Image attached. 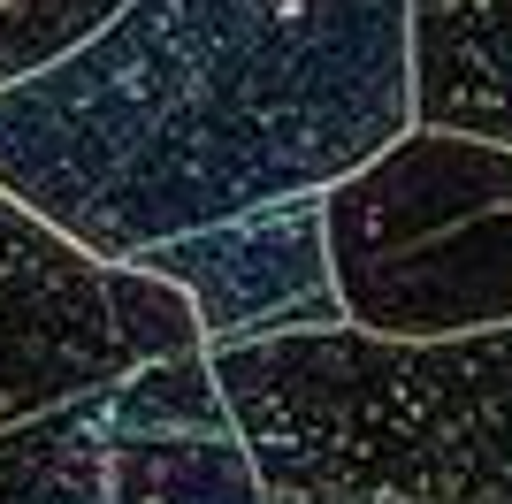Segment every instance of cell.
Returning <instances> with one entry per match:
<instances>
[{"label": "cell", "mask_w": 512, "mask_h": 504, "mask_svg": "<svg viewBox=\"0 0 512 504\" xmlns=\"http://www.w3.org/2000/svg\"><path fill=\"white\" fill-rule=\"evenodd\" d=\"M130 268L161 275L192 298L199 344L230 336H276V329H321L344 321L329 283V230H321V191H291L268 207H245L230 222L161 237Z\"/></svg>", "instance_id": "cell-6"}, {"label": "cell", "mask_w": 512, "mask_h": 504, "mask_svg": "<svg viewBox=\"0 0 512 504\" xmlns=\"http://www.w3.org/2000/svg\"><path fill=\"white\" fill-rule=\"evenodd\" d=\"M85 420H92V390L46 405V413H31V420H8V428H0V504H46L62 459L77 451V436H85Z\"/></svg>", "instance_id": "cell-9"}, {"label": "cell", "mask_w": 512, "mask_h": 504, "mask_svg": "<svg viewBox=\"0 0 512 504\" xmlns=\"http://www.w3.org/2000/svg\"><path fill=\"white\" fill-rule=\"evenodd\" d=\"M451 16H467V23H482L490 39H505L512 46V0H444Z\"/></svg>", "instance_id": "cell-10"}, {"label": "cell", "mask_w": 512, "mask_h": 504, "mask_svg": "<svg viewBox=\"0 0 512 504\" xmlns=\"http://www.w3.org/2000/svg\"><path fill=\"white\" fill-rule=\"evenodd\" d=\"M46 504H260L207 352H161L92 390V420Z\"/></svg>", "instance_id": "cell-5"}, {"label": "cell", "mask_w": 512, "mask_h": 504, "mask_svg": "<svg viewBox=\"0 0 512 504\" xmlns=\"http://www.w3.org/2000/svg\"><path fill=\"white\" fill-rule=\"evenodd\" d=\"M123 0H0V84L62 62L69 46H85Z\"/></svg>", "instance_id": "cell-8"}, {"label": "cell", "mask_w": 512, "mask_h": 504, "mask_svg": "<svg viewBox=\"0 0 512 504\" xmlns=\"http://www.w3.org/2000/svg\"><path fill=\"white\" fill-rule=\"evenodd\" d=\"M199 352L268 497L512 504V321L451 336L321 321Z\"/></svg>", "instance_id": "cell-2"}, {"label": "cell", "mask_w": 512, "mask_h": 504, "mask_svg": "<svg viewBox=\"0 0 512 504\" xmlns=\"http://www.w3.org/2000/svg\"><path fill=\"white\" fill-rule=\"evenodd\" d=\"M344 321L451 336L512 321V146L406 123L321 191Z\"/></svg>", "instance_id": "cell-3"}, {"label": "cell", "mask_w": 512, "mask_h": 504, "mask_svg": "<svg viewBox=\"0 0 512 504\" xmlns=\"http://www.w3.org/2000/svg\"><path fill=\"white\" fill-rule=\"evenodd\" d=\"M260 504H398V497H268L260 489Z\"/></svg>", "instance_id": "cell-11"}, {"label": "cell", "mask_w": 512, "mask_h": 504, "mask_svg": "<svg viewBox=\"0 0 512 504\" xmlns=\"http://www.w3.org/2000/svg\"><path fill=\"white\" fill-rule=\"evenodd\" d=\"M406 54H413V123L421 130H459V138L512 146V46L505 39L451 16L444 0H413Z\"/></svg>", "instance_id": "cell-7"}, {"label": "cell", "mask_w": 512, "mask_h": 504, "mask_svg": "<svg viewBox=\"0 0 512 504\" xmlns=\"http://www.w3.org/2000/svg\"><path fill=\"white\" fill-rule=\"evenodd\" d=\"M192 344L199 314L176 283L92 260L0 191V428Z\"/></svg>", "instance_id": "cell-4"}, {"label": "cell", "mask_w": 512, "mask_h": 504, "mask_svg": "<svg viewBox=\"0 0 512 504\" xmlns=\"http://www.w3.org/2000/svg\"><path fill=\"white\" fill-rule=\"evenodd\" d=\"M413 0H123L0 84V191L92 260L329 191L413 123Z\"/></svg>", "instance_id": "cell-1"}]
</instances>
